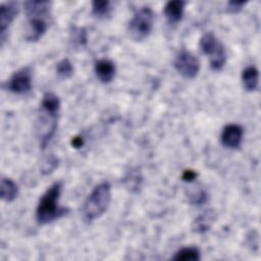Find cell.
<instances>
[{"label": "cell", "mask_w": 261, "mask_h": 261, "mask_svg": "<svg viewBox=\"0 0 261 261\" xmlns=\"http://www.w3.org/2000/svg\"><path fill=\"white\" fill-rule=\"evenodd\" d=\"M247 2L245 1H229L226 5V11L230 13H237L240 12L243 7L246 5Z\"/></svg>", "instance_id": "cell-19"}, {"label": "cell", "mask_w": 261, "mask_h": 261, "mask_svg": "<svg viewBox=\"0 0 261 261\" xmlns=\"http://www.w3.org/2000/svg\"><path fill=\"white\" fill-rule=\"evenodd\" d=\"M201 259L200 250L197 247H184L172 256L175 261H198Z\"/></svg>", "instance_id": "cell-15"}, {"label": "cell", "mask_w": 261, "mask_h": 261, "mask_svg": "<svg viewBox=\"0 0 261 261\" xmlns=\"http://www.w3.org/2000/svg\"><path fill=\"white\" fill-rule=\"evenodd\" d=\"M71 144H72V146H73L74 148H81V147L83 146L84 142H83V139H82V138H80V137H74V138H72Z\"/></svg>", "instance_id": "cell-21"}, {"label": "cell", "mask_w": 261, "mask_h": 261, "mask_svg": "<svg viewBox=\"0 0 261 261\" xmlns=\"http://www.w3.org/2000/svg\"><path fill=\"white\" fill-rule=\"evenodd\" d=\"M62 187V181H55L41 196L36 208V220L40 225L49 224L67 214L68 209L59 205Z\"/></svg>", "instance_id": "cell-1"}, {"label": "cell", "mask_w": 261, "mask_h": 261, "mask_svg": "<svg viewBox=\"0 0 261 261\" xmlns=\"http://www.w3.org/2000/svg\"><path fill=\"white\" fill-rule=\"evenodd\" d=\"M244 128L238 123L226 124L221 132L220 141L222 145L229 149H238L243 142Z\"/></svg>", "instance_id": "cell-8"}, {"label": "cell", "mask_w": 261, "mask_h": 261, "mask_svg": "<svg viewBox=\"0 0 261 261\" xmlns=\"http://www.w3.org/2000/svg\"><path fill=\"white\" fill-rule=\"evenodd\" d=\"M111 202V186L108 181L97 185L87 197L83 214L87 221H93L101 217L108 209Z\"/></svg>", "instance_id": "cell-3"}, {"label": "cell", "mask_w": 261, "mask_h": 261, "mask_svg": "<svg viewBox=\"0 0 261 261\" xmlns=\"http://www.w3.org/2000/svg\"><path fill=\"white\" fill-rule=\"evenodd\" d=\"M24 10L29 20L28 42L39 41L49 28L51 2L44 0H32L24 3Z\"/></svg>", "instance_id": "cell-2"}, {"label": "cell", "mask_w": 261, "mask_h": 261, "mask_svg": "<svg viewBox=\"0 0 261 261\" xmlns=\"http://www.w3.org/2000/svg\"><path fill=\"white\" fill-rule=\"evenodd\" d=\"M94 70L97 79L103 84L111 83L116 73V67L114 62L106 58L97 60L94 65Z\"/></svg>", "instance_id": "cell-10"}, {"label": "cell", "mask_w": 261, "mask_h": 261, "mask_svg": "<svg viewBox=\"0 0 261 261\" xmlns=\"http://www.w3.org/2000/svg\"><path fill=\"white\" fill-rule=\"evenodd\" d=\"M73 65L68 58L61 59L56 65V73L61 79H69L73 74Z\"/></svg>", "instance_id": "cell-17"}, {"label": "cell", "mask_w": 261, "mask_h": 261, "mask_svg": "<svg viewBox=\"0 0 261 261\" xmlns=\"http://www.w3.org/2000/svg\"><path fill=\"white\" fill-rule=\"evenodd\" d=\"M71 42L76 46H85L88 42V34L84 28H74L70 33Z\"/></svg>", "instance_id": "cell-18"}, {"label": "cell", "mask_w": 261, "mask_h": 261, "mask_svg": "<svg viewBox=\"0 0 261 261\" xmlns=\"http://www.w3.org/2000/svg\"><path fill=\"white\" fill-rule=\"evenodd\" d=\"M18 13V5L15 2H6L0 6V34L1 44H4L5 34Z\"/></svg>", "instance_id": "cell-9"}, {"label": "cell", "mask_w": 261, "mask_h": 261, "mask_svg": "<svg viewBox=\"0 0 261 261\" xmlns=\"http://www.w3.org/2000/svg\"><path fill=\"white\" fill-rule=\"evenodd\" d=\"M185 6L186 2L181 0H172L166 2L163 7V13L168 23L176 24L181 20L185 12Z\"/></svg>", "instance_id": "cell-11"}, {"label": "cell", "mask_w": 261, "mask_h": 261, "mask_svg": "<svg viewBox=\"0 0 261 261\" xmlns=\"http://www.w3.org/2000/svg\"><path fill=\"white\" fill-rule=\"evenodd\" d=\"M18 195L17 185L9 177H2L0 184V196L5 202H12Z\"/></svg>", "instance_id": "cell-13"}, {"label": "cell", "mask_w": 261, "mask_h": 261, "mask_svg": "<svg viewBox=\"0 0 261 261\" xmlns=\"http://www.w3.org/2000/svg\"><path fill=\"white\" fill-rule=\"evenodd\" d=\"M40 109L43 111H46L51 114L58 115L59 110H60V99L59 97L52 93V92H47L44 94L41 104H40Z\"/></svg>", "instance_id": "cell-14"}, {"label": "cell", "mask_w": 261, "mask_h": 261, "mask_svg": "<svg viewBox=\"0 0 261 261\" xmlns=\"http://www.w3.org/2000/svg\"><path fill=\"white\" fill-rule=\"evenodd\" d=\"M196 177H197V173L194 170H185L182 173V176H181L182 180L188 181V182L193 181L194 179H196Z\"/></svg>", "instance_id": "cell-20"}, {"label": "cell", "mask_w": 261, "mask_h": 261, "mask_svg": "<svg viewBox=\"0 0 261 261\" xmlns=\"http://www.w3.org/2000/svg\"><path fill=\"white\" fill-rule=\"evenodd\" d=\"M199 46L202 53L208 57L210 67L215 71L221 70L227 59L223 44L213 34L207 33L200 39Z\"/></svg>", "instance_id": "cell-4"}, {"label": "cell", "mask_w": 261, "mask_h": 261, "mask_svg": "<svg viewBox=\"0 0 261 261\" xmlns=\"http://www.w3.org/2000/svg\"><path fill=\"white\" fill-rule=\"evenodd\" d=\"M112 5L111 2L108 0H95L92 2V12L93 14L100 18V19H105L109 17L112 13Z\"/></svg>", "instance_id": "cell-16"}, {"label": "cell", "mask_w": 261, "mask_h": 261, "mask_svg": "<svg viewBox=\"0 0 261 261\" xmlns=\"http://www.w3.org/2000/svg\"><path fill=\"white\" fill-rule=\"evenodd\" d=\"M32 69L29 66L19 68L7 81V90L16 95H25L31 92L33 84Z\"/></svg>", "instance_id": "cell-7"}, {"label": "cell", "mask_w": 261, "mask_h": 261, "mask_svg": "<svg viewBox=\"0 0 261 261\" xmlns=\"http://www.w3.org/2000/svg\"><path fill=\"white\" fill-rule=\"evenodd\" d=\"M242 83L247 92H254L259 86V70L251 65L242 71Z\"/></svg>", "instance_id": "cell-12"}, {"label": "cell", "mask_w": 261, "mask_h": 261, "mask_svg": "<svg viewBox=\"0 0 261 261\" xmlns=\"http://www.w3.org/2000/svg\"><path fill=\"white\" fill-rule=\"evenodd\" d=\"M174 68L182 77L193 80L200 71V61L192 52L181 50L174 59Z\"/></svg>", "instance_id": "cell-6"}, {"label": "cell", "mask_w": 261, "mask_h": 261, "mask_svg": "<svg viewBox=\"0 0 261 261\" xmlns=\"http://www.w3.org/2000/svg\"><path fill=\"white\" fill-rule=\"evenodd\" d=\"M153 10L148 6H145L135 13V15L133 16L128 23L127 32L130 39H133L136 42H141L150 36L153 30Z\"/></svg>", "instance_id": "cell-5"}]
</instances>
